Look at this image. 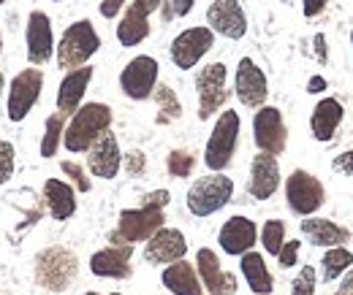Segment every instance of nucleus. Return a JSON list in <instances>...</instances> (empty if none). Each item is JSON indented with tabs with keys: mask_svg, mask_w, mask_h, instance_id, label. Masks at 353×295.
<instances>
[{
	"mask_svg": "<svg viewBox=\"0 0 353 295\" xmlns=\"http://www.w3.org/2000/svg\"><path fill=\"white\" fill-rule=\"evenodd\" d=\"M323 89H326V79H323V76H312L307 82L310 95H318V92H323Z\"/></svg>",
	"mask_w": 353,
	"mask_h": 295,
	"instance_id": "a18cd8bd",
	"label": "nucleus"
},
{
	"mask_svg": "<svg viewBox=\"0 0 353 295\" xmlns=\"http://www.w3.org/2000/svg\"><path fill=\"white\" fill-rule=\"evenodd\" d=\"M131 244H112L90 257V271L103 279H125L131 276Z\"/></svg>",
	"mask_w": 353,
	"mask_h": 295,
	"instance_id": "6ab92c4d",
	"label": "nucleus"
},
{
	"mask_svg": "<svg viewBox=\"0 0 353 295\" xmlns=\"http://www.w3.org/2000/svg\"><path fill=\"white\" fill-rule=\"evenodd\" d=\"M109 295H123V293H109Z\"/></svg>",
	"mask_w": 353,
	"mask_h": 295,
	"instance_id": "3c124183",
	"label": "nucleus"
},
{
	"mask_svg": "<svg viewBox=\"0 0 353 295\" xmlns=\"http://www.w3.org/2000/svg\"><path fill=\"white\" fill-rule=\"evenodd\" d=\"M343 106L337 98H323L318 100V106L312 109V117H310V130L315 135V141H332L337 127L343 122Z\"/></svg>",
	"mask_w": 353,
	"mask_h": 295,
	"instance_id": "5701e85b",
	"label": "nucleus"
},
{
	"mask_svg": "<svg viewBox=\"0 0 353 295\" xmlns=\"http://www.w3.org/2000/svg\"><path fill=\"white\" fill-rule=\"evenodd\" d=\"M163 0H133L131 8H136L139 14H144V17H150L152 11H158V6H161Z\"/></svg>",
	"mask_w": 353,
	"mask_h": 295,
	"instance_id": "37998d69",
	"label": "nucleus"
},
{
	"mask_svg": "<svg viewBox=\"0 0 353 295\" xmlns=\"http://www.w3.org/2000/svg\"><path fill=\"white\" fill-rule=\"evenodd\" d=\"M239 257H242L239 268H242V276H245V282L250 285V290L256 295H272L274 282H272V274H269V268H266L264 254L250 250V252L239 254Z\"/></svg>",
	"mask_w": 353,
	"mask_h": 295,
	"instance_id": "bb28decb",
	"label": "nucleus"
},
{
	"mask_svg": "<svg viewBox=\"0 0 353 295\" xmlns=\"http://www.w3.org/2000/svg\"><path fill=\"white\" fill-rule=\"evenodd\" d=\"M152 98H155V103H158V109H161L158 122H172V120H179L182 106H179V98H176V92L172 89V87L155 85V89H152Z\"/></svg>",
	"mask_w": 353,
	"mask_h": 295,
	"instance_id": "c756f323",
	"label": "nucleus"
},
{
	"mask_svg": "<svg viewBox=\"0 0 353 295\" xmlns=\"http://www.w3.org/2000/svg\"><path fill=\"white\" fill-rule=\"evenodd\" d=\"M101 49V39L90 19H79L71 28H65L63 39L57 43V65L63 71H74L88 65V60Z\"/></svg>",
	"mask_w": 353,
	"mask_h": 295,
	"instance_id": "7ed1b4c3",
	"label": "nucleus"
},
{
	"mask_svg": "<svg viewBox=\"0 0 353 295\" xmlns=\"http://www.w3.org/2000/svg\"><path fill=\"white\" fill-rule=\"evenodd\" d=\"M163 209H152V206H139V209L120 211L117 228L112 230L109 241L112 244H136V241H147L155 230L163 228Z\"/></svg>",
	"mask_w": 353,
	"mask_h": 295,
	"instance_id": "423d86ee",
	"label": "nucleus"
},
{
	"mask_svg": "<svg viewBox=\"0 0 353 295\" xmlns=\"http://www.w3.org/2000/svg\"><path fill=\"white\" fill-rule=\"evenodd\" d=\"M0 52H3V39H0Z\"/></svg>",
	"mask_w": 353,
	"mask_h": 295,
	"instance_id": "8fccbe9b",
	"label": "nucleus"
},
{
	"mask_svg": "<svg viewBox=\"0 0 353 295\" xmlns=\"http://www.w3.org/2000/svg\"><path fill=\"white\" fill-rule=\"evenodd\" d=\"M125 3H128V0H103V3H101V17H106V19H114Z\"/></svg>",
	"mask_w": 353,
	"mask_h": 295,
	"instance_id": "a19ab883",
	"label": "nucleus"
},
{
	"mask_svg": "<svg viewBox=\"0 0 353 295\" xmlns=\"http://www.w3.org/2000/svg\"><path fill=\"white\" fill-rule=\"evenodd\" d=\"M315 57H318V60H321V63H326V39H323V36H321V33H318V36H315Z\"/></svg>",
	"mask_w": 353,
	"mask_h": 295,
	"instance_id": "49530a36",
	"label": "nucleus"
},
{
	"mask_svg": "<svg viewBox=\"0 0 353 295\" xmlns=\"http://www.w3.org/2000/svg\"><path fill=\"white\" fill-rule=\"evenodd\" d=\"M326 3H329V0H302V11H305L307 19H312V17H318V14L326 8Z\"/></svg>",
	"mask_w": 353,
	"mask_h": 295,
	"instance_id": "79ce46f5",
	"label": "nucleus"
},
{
	"mask_svg": "<svg viewBox=\"0 0 353 295\" xmlns=\"http://www.w3.org/2000/svg\"><path fill=\"white\" fill-rule=\"evenodd\" d=\"M215 46V33L210 28H188L172 41V63L179 71H190Z\"/></svg>",
	"mask_w": 353,
	"mask_h": 295,
	"instance_id": "9d476101",
	"label": "nucleus"
},
{
	"mask_svg": "<svg viewBox=\"0 0 353 295\" xmlns=\"http://www.w3.org/2000/svg\"><path fill=\"white\" fill-rule=\"evenodd\" d=\"M193 166H196V157H193L190 152H185V149H174V152L169 155V160H166V168H169V173H172L174 179L190 176V173H193Z\"/></svg>",
	"mask_w": 353,
	"mask_h": 295,
	"instance_id": "473e14b6",
	"label": "nucleus"
},
{
	"mask_svg": "<svg viewBox=\"0 0 353 295\" xmlns=\"http://www.w3.org/2000/svg\"><path fill=\"white\" fill-rule=\"evenodd\" d=\"M85 295H98V293H85Z\"/></svg>",
	"mask_w": 353,
	"mask_h": 295,
	"instance_id": "603ef678",
	"label": "nucleus"
},
{
	"mask_svg": "<svg viewBox=\"0 0 353 295\" xmlns=\"http://www.w3.org/2000/svg\"><path fill=\"white\" fill-rule=\"evenodd\" d=\"M351 265H353V254L345 247H329V252L323 254V260H321V276H323V282H334Z\"/></svg>",
	"mask_w": 353,
	"mask_h": 295,
	"instance_id": "c85d7f7f",
	"label": "nucleus"
},
{
	"mask_svg": "<svg viewBox=\"0 0 353 295\" xmlns=\"http://www.w3.org/2000/svg\"><path fill=\"white\" fill-rule=\"evenodd\" d=\"M14 173V146L8 141H0V187L11 179Z\"/></svg>",
	"mask_w": 353,
	"mask_h": 295,
	"instance_id": "c9c22d12",
	"label": "nucleus"
},
{
	"mask_svg": "<svg viewBox=\"0 0 353 295\" xmlns=\"http://www.w3.org/2000/svg\"><path fill=\"white\" fill-rule=\"evenodd\" d=\"M169 201H172V195H169L166 190H155V193H147V195L141 198V206H152V209H166V206H169Z\"/></svg>",
	"mask_w": 353,
	"mask_h": 295,
	"instance_id": "58836bf2",
	"label": "nucleus"
},
{
	"mask_svg": "<svg viewBox=\"0 0 353 295\" xmlns=\"http://www.w3.org/2000/svg\"><path fill=\"white\" fill-rule=\"evenodd\" d=\"M193 3H196V0H172L174 14H176V17H188V14L193 11Z\"/></svg>",
	"mask_w": 353,
	"mask_h": 295,
	"instance_id": "c03bdc74",
	"label": "nucleus"
},
{
	"mask_svg": "<svg viewBox=\"0 0 353 295\" xmlns=\"http://www.w3.org/2000/svg\"><path fill=\"white\" fill-rule=\"evenodd\" d=\"M340 295H353V268L348 271V276L343 279V285H340Z\"/></svg>",
	"mask_w": 353,
	"mask_h": 295,
	"instance_id": "de8ad7c7",
	"label": "nucleus"
},
{
	"mask_svg": "<svg viewBox=\"0 0 353 295\" xmlns=\"http://www.w3.org/2000/svg\"><path fill=\"white\" fill-rule=\"evenodd\" d=\"M44 201L49 214L57 222L71 219L74 211H77V193H74V187L60 182V179H46L44 182Z\"/></svg>",
	"mask_w": 353,
	"mask_h": 295,
	"instance_id": "393cba45",
	"label": "nucleus"
},
{
	"mask_svg": "<svg viewBox=\"0 0 353 295\" xmlns=\"http://www.w3.org/2000/svg\"><path fill=\"white\" fill-rule=\"evenodd\" d=\"M54 3H60V0H54Z\"/></svg>",
	"mask_w": 353,
	"mask_h": 295,
	"instance_id": "6e6d98bb",
	"label": "nucleus"
},
{
	"mask_svg": "<svg viewBox=\"0 0 353 295\" xmlns=\"http://www.w3.org/2000/svg\"><path fill=\"white\" fill-rule=\"evenodd\" d=\"M351 43H353V33H351Z\"/></svg>",
	"mask_w": 353,
	"mask_h": 295,
	"instance_id": "5fc2aeb1",
	"label": "nucleus"
},
{
	"mask_svg": "<svg viewBox=\"0 0 353 295\" xmlns=\"http://www.w3.org/2000/svg\"><path fill=\"white\" fill-rule=\"evenodd\" d=\"M158 85V60L150 54H139L123 68L120 87L131 100H147Z\"/></svg>",
	"mask_w": 353,
	"mask_h": 295,
	"instance_id": "9b49d317",
	"label": "nucleus"
},
{
	"mask_svg": "<svg viewBox=\"0 0 353 295\" xmlns=\"http://www.w3.org/2000/svg\"><path fill=\"white\" fill-rule=\"evenodd\" d=\"M207 25L212 33L231 39V41H239L248 33V17L239 0H215L207 8Z\"/></svg>",
	"mask_w": 353,
	"mask_h": 295,
	"instance_id": "ddd939ff",
	"label": "nucleus"
},
{
	"mask_svg": "<svg viewBox=\"0 0 353 295\" xmlns=\"http://www.w3.org/2000/svg\"><path fill=\"white\" fill-rule=\"evenodd\" d=\"M299 247H302V241H285V244L280 247V252H277V260H280V265H283V268H291V265L296 263Z\"/></svg>",
	"mask_w": 353,
	"mask_h": 295,
	"instance_id": "e433bc0d",
	"label": "nucleus"
},
{
	"mask_svg": "<svg viewBox=\"0 0 353 295\" xmlns=\"http://www.w3.org/2000/svg\"><path fill=\"white\" fill-rule=\"evenodd\" d=\"M231 195H234V182L218 171L212 176L193 182V187L188 190V211L193 217H210L221 211L231 201Z\"/></svg>",
	"mask_w": 353,
	"mask_h": 295,
	"instance_id": "39448f33",
	"label": "nucleus"
},
{
	"mask_svg": "<svg viewBox=\"0 0 353 295\" xmlns=\"http://www.w3.org/2000/svg\"><path fill=\"white\" fill-rule=\"evenodd\" d=\"M147 168V157H144V152H139V149H133L125 155V171L131 173V176H141Z\"/></svg>",
	"mask_w": 353,
	"mask_h": 295,
	"instance_id": "4c0bfd02",
	"label": "nucleus"
},
{
	"mask_svg": "<svg viewBox=\"0 0 353 295\" xmlns=\"http://www.w3.org/2000/svg\"><path fill=\"white\" fill-rule=\"evenodd\" d=\"M256 239H259V228H256V222L248 219V217H231L221 228V233H218L221 250L225 254H234V257L250 252L253 244H256Z\"/></svg>",
	"mask_w": 353,
	"mask_h": 295,
	"instance_id": "aec40b11",
	"label": "nucleus"
},
{
	"mask_svg": "<svg viewBox=\"0 0 353 295\" xmlns=\"http://www.w3.org/2000/svg\"><path fill=\"white\" fill-rule=\"evenodd\" d=\"M337 295H340V293H337Z\"/></svg>",
	"mask_w": 353,
	"mask_h": 295,
	"instance_id": "4d7b16f0",
	"label": "nucleus"
},
{
	"mask_svg": "<svg viewBox=\"0 0 353 295\" xmlns=\"http://www.w3.org/2000/svg\"><path fill=\"white\" fill-rule=\"evenodd\" d=\"M3 3H6V0H0V6H3Z\"/></svg>",
	"mask_w": 353,
	"mask_h": 295,
	"instance_id": "864d4df0",
	"label": "nucleus"
},
{
	"mask_svg": "<svg viewBox=\"0 0 353 295\" xmlns=\"http://www.w3.org/2000/svg\"><path fill=\"white\" fill-rule=\"evenodd\" d=\"M63 130H65V117L57 111L46 120L44 138H41V157H54L57 155V146L63 141Z\"/></svg>",
	"mask_w": 353,
	"mask_h": 295,
	"instance_id": "7c9ffc66",
	"label": "nucleus"
},
{
	"mask_svg": "<svg viewBox=\"0 0 353 295\" xmlns=\"http://www.w3.org/2000/svg\"><path fill=\"white\" fill-rule=\"evenodd\" d=\"M315 282H318L315 268H312V265H305V268L296 274L294 285H291V295H315Z\"/></svg>",
	"mask_w": 353,
	"mask_h": 295,
	"instance_id": "72a5a7b5",
	"label": "nucleus"
},
{
	"mask_svg": "<svg viewBox=\"0 0 353 295\" xmlns=\"http://www.w3.org/2000/svg\"><path fill=\"white\" fill-rule=\"evenodd\" d=\"M236 141H239V114L236 111H221L218 122L210 133V141H207V149H204V163L212 173L228 168L231 157H234V149H236Z\"/></svg>",
	"mask_w": 353,
	"mask_h": 295,
	"instance_id": "20e7f679",
	"label": "nucleus"
},
{
	"mask_svg": "<svg viewBox=\"0 0 353 295\" xmlns=\"http://www.w3.org/2000/svg\"><path fill=\"white\" fill-rule=\"evenodd\" d=\"M196 274L201 279V285L207 287L210 295H234L236 293V276L225 274L221 268V260L212 250H199L196 252Z\"/></svg>",
	"mask_w": 353,
	"mask_h": 295,
	"instance_id": "f3484780",
	"label": "nucleus"
},
{
	"mask_svg": "<svg viewBox=\"0 0 353 295\" xmlns=\"http://www.w3.org/2000/svg\"><path fill=\"white\" fill-rule=\"evenodd\" d=\"M109 127H112V109L106 103H85L71 114L68 125L63 130V144L68 152L82 155Z\"/></svg>",
	"mask_w": 353,
	"mask_h": 295,
	"instance_id": "f257e3e1",
	"label": "nucleus"
},
{
	"mask_svg": "<svg viewBox=\"0 0 353 295\" xmlns=\"http://www.w3.org/2000/svg\"><path fill=\"white\" fill-rule=\"evenodd\" d=\"M253 138H256V146L266 155H274V157L283 155L288 133H285V122H283L280 109L261 106L256 111V117H253Z\"/></svg>",
	"mask_w": 353,
	"mask_h": 295,
	"instance_id": "f8f14e48",
	"label": "nucleus"
},
{
	"mask_svg": "<svg viewBox=\"0 0 353 295\" xmlns=\"http://www.w3.org/2000/svg\"><path fill=\"white\" fill-rule=\"evenodd\" d=\"M25 41H28V60H30V65L49 63V57L54 52V36H52V22H49V17H46L44 11H33L28 17Z\"/></svg>",
	"mask_w": 353,
	"mask_h": 295,
	"instance_id": "a211bd4d",
	"label": "nucleus"
},
{
	"mask_svg": "<svg viewBox=\"0 0 353 295\" xmlns=\"http://www.w3.org/2000/svg\"><path fill=\"white\" fill-rule=\"evenodd\" d=\"M302 233L307 236L310 244L315 247H343L351 233L340 225H334L332 219H321V217H312L310 214L307 219H302Z\"/></svg>",
	"mask_w": 353,
	"mask_h": 295,
	"instance_id": "a878e982",
	"label": "nucleus"
},
{
	"mask_svg": "<svg viewBox=\"0 0 353 295\" xmlns=\"http://www.w3.org/2000/svg\"><path fill=\"white\" fill-rule=\"evenodd\" d=\"M188 252V241L185 236L176 230V228H161L155 230L150 239H147V247H144V260L150 265H169L174 260H182Z\"/></svg>",
	"mask_w": 353,
	"mask_h": 295,
	"instance_id": "dca6fc26",
	"label": "nucleus"
},
{
	"mask_svg": "<svg viewBox=\"0 0 353 295\" xmlns=\"http://www.w3.org/2000/svg\"><path fill=\"white\" fill-rule=\"evenodd\" d=\"M77 274H79V260L65 247H46L36 257V268H33L36 285L49 293H65L74 285Z\"/></svg>",
	"mask_w": 353,
	"mask_h": 295,
	"instance_id": "f03ea898",
	"label": "nucleus"
},
{
	"mask_svg": "<svg viewBox=\"0 0 353 295\" xmlns=\"http://www.w3.org/2000/svg\"><path fill=\"white\" fill-rule=\"evenodd\" d=\"M41 87H44V74L39 68H25L22 74H17L8 87V120L11 122H22L33 106L41 98Z\"/></svg>",
	"mask_w": 353,
	"mask_h": 295,
	"instance_id": "0eeeda50",
	"label": "nucleus"
},
{
	"mask_svg": "<svg viewBox=\"0 0 353 295\" xmlns=\"http://www.w3.org/2000/svg\"><path fill=\"white\" fill-rule=\"evenodd\" d=\"M280 187V166H277V157L274 155H256L253 163H250V182H248V193L256 198V201H266L277 193Z\"/></svg>",
	"mask_w": 353,
	"mask_h": 295,
	"instance_id": "412c9836",
	"label": "nucleus"
},
{
	"mask_svg": "<svg viewBox=\"0 0 353 295\" xmlns=\"http://www.w3.org/2000/svg\"><path fill=\"white\" fill-rule=\"evenodd\" d=\"M123 166V155H120V144L117 135L112 130L101 133L88 149V168L98 179H114Z\"/></svg>",
	"mask_w": 353,
	"mask_h": 295,
	"instance_id": "2eb2a0df",
	"label": "nucleus"
},
{
	"mask_svg": "<svg viewBox=\"0 0 353 295\" xmlns=\"http://www.w3.org/2000/svg\"><path fill=\"white\" fill-rule=\"evenodd\" d=\"M150 36V17L139 14L136 8L128 6V11L123 14L120 25H117V41L123 46H139Z\"/></svg>",
	"mask_w": 353,
	"mask_h": 295,
	"instance_id": "cd10ccee",
	"label": "nucleus"
},
{
	"mask_svg": "<svg viewBox=\"0 0 353 295\" xmlns=\"http://www.w3.org/2000/svg\"><path fill=\"white\" fill-rule=\"evenodd\" d=\"M234 89H236V98H239L242 106H248V109H261L264 106L266 95H269V85H266L264 71L250 57L239 60Z\"/></svg>",
	"mask_w": 353,
	"mask_h": 295,
	"instance_id": "4468645a",
	"label": "nucleus"
},
{
	"mask_svg": "<svg viewBox=\"0 0 353 295\" xmlns=\"http://www.w3.org/2000/svg\"><path fill=\"white\" fill-rule=\"evenodd\" d=\"M332 168L337 171V173H345V176H353V149H348V152H343V155H337V157L332 160Z\"/></svg>",
	"mask_w": 353,
	"mask_h": 295,
	"instance_id": "ea45409f",
	"label": "nucleus"
},
{
	"mask_svg": "<svg viewBox=\"0 0 353 295\" xmlns=\"http://www.w3.org/2000/svg\"><path fill=\"white\" fill-rule=\"evenodd\" d=\"M225 65L223 63H210L199 71L196 76V92H199V120H210L215 111H221L223 103L228 100L225 89Z\"/></svg>",
	"mask_w": 353,
	"mask_h": 295,
	"instance_id": "6e6552de",
	"label": "nucleus"
},
{
	"mask_svg": "<svg viewBox=\"0 0 353 295\" xmlns=\"http://www.w3.org/2000/svg\"><path fill=\"white\" fill-rule=\"evenodd\" d=\"M163 287L174 295H204V285L196 268L185 260H174L163 268Z\"/></svg>",
	"mask_w": 353,
	"mask_h": 295,
	"instance_id": "b1692460",
	"label": "nucleus"
},
{
	"mask_svg": "<svg viewBox=\"0 0 353 295\" xmlns=\"http://www.w3.org/2000/svg\"><path fill=\"white\" fill-rule=\"evenodd\" d=\"M285 198H288V206L294 214L299 217H310L323 206L326 201V193H323V184L307 173V171H294L285 182Z\"/></svg>",
	"mask_w": 353,
	"mask_h": 295,
	"instance_id": "1a4fd4ad",
	"label": "nucleus"
},
{
	"mask_svg": "<svg viewBox=\"0 0 353 295\" xmlns=\"http://www.w3.org/2000/svg\"><path fill=\"white\" fill-rule=\"evenodd\" d=\"M3 89H6V76L0 74V95H3Z\"/></svg>",
	"mask_w": 353,
	"mask_h": 295,
	"instance_id": "09e8293b",
	"label": "nucleus"
},
{
	"mask_svg": "<svg viewBox=\"0 0 353 295\" xmlns=\"http://www.w3.org/2000/svg\"><path fill=\"white\" fill-rule=\"evenodd\" d=\"M60 168H63V173H68L71 179H74V184H77V190L79 193H90V179L85 176V168L79 166V163H74V160H63L60 163Z\"/></svg>",
	"mask_w": 353,
	"mask_h": 295,
	"instance_id": "f704fd0d",
	"label": "nucleus"
},
{
	"mask_svg": "<svg viewBox=\"0 0 353 295\" xmlns=\"http://www.w3.org/2000/svg\"><path fill=\"white\" fill-rule=\"evenodd\" d=\"M90 79H92V68L90 65L74 68V71L65 74V79L60 82V89H57V111L63 117H71L82 106V98L88 92Z\"/></svg>",
	"mask_w": 353,
	"mask_h": 295,
	"instance_id": "4be33fe9",
	"label": "nucleus"
},
{
	"mask_svg": "<svg viewBox=\"0 0 353 295\" xmlns=\"http://www.w3.org/2000/svg\"><path fill=\"white\" fill-rule=\"evenodd\" d=\"M261 244H264L266 252L277 257L280 247L285 244V225L280 219H269L264 228H261Z\"/></svg>",
	"mask_w": 353,
	"mask_h": 295,
	"instance_id": "2f4dec72",
	"label": "nucleus"
}]
</instances>
